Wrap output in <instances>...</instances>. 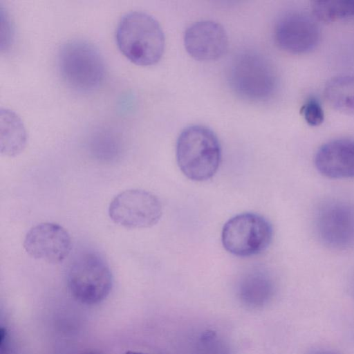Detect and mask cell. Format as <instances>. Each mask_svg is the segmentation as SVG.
<instances>
[{"label":"cell","mask_w":354,"mask_h":354,"mask_svg":"<svg viewBox=\"0 0 354 354\" xmlns=\"http://www.w3.org/2000/svg\"><path fill=\"white\" fill-rule=\"evenodd\" d=\"M115 38L121 53L137 65H153L162 56L163 31L158 22L146 12L125 14L118 23Z\"/></svg>","instance_id":"6da1fadb"},{"label":"cell","mask_w":354,"mask_h":354,"mask_svg":"<svg viewBox=\"0 0 354 354\" xmlns=\"http://www.w3.org/2000/svg\"><path fill=\"white\" fill-rule=\"evenodd\" d=\"M57 68L64 83L73 91L91 93L102 83L106 72L102 55L83 39L65 42L57 54Z\"/></svg>","instance_id":"7a4b0ae2"},{"label":"cell","mask_w":354,"mask_h":354,"mask_svg":"<svg viewBox=\"0 0 354 354\" xmlns=\"http://www.w3.org/2000/svg\"><path fill=\"white\" fill-rule=\"evenodd\" d=\"M221 158L219 141L208 127L194 124L185 128L176 144L179 168L189 179L205 181L217 171Z\"/></svg>","instance_id":"3957f363"},{"label":"cell","mask_w":354,"mask_h":354,"mask_svg":"<svg viewBox=\"0 0 354 354\" xmlns=\"http://www.w3.org/2000/svg\"><path fill=\"white\" fill-rule=\"evenodd\" d=\"M234 91L247 100L263 102L275 93L278 80L272 64L261 55L240 54L234 60L230 73Z\"/></svg>","instance_id":"277c9868"},{"label":"cell","mask_w":354,"mask_h":354,"mask_svg":"<svg viewBox=\"0 0 354 354\" xmlns=\"http://www.w3.org/2000/svg\"><path fill=\"white\" fill-rule=\"evenodd\" d=\"M68 289L79 301L95 304L111 292L113 277L108 263L95 252H86L71 263L67 276Z\"/></svg>","instance_id":"5b68a950"},{"label":"cell","mask_w":354,"mask_h":354,"mask_svg":"<svg viewBox=\"0 0 354 354\" xmlns=\"http://www.w3.org/2000/svg\"><path fill=\"white\" fill-rule=\"evenodd\" d=\"M272 236V227L266 218L258 214L245 212L233 216L225 223L221 239L230 253L250 257L266 250Z\"/></svg>","instance_id":"8992f818"},{"label":"cell","mask_w":354,"mask_h":354,"mask_svg":"<svg viewBox=\"0 0 354 354\" xmlns=\"http://www.w3.org/2000/svg\"><path fill=\"white\" fill-rule=\"evenodd\" d=\"M314 228L321 243L330 249L354 247V205L339 199L322 202L314 214Z\"/></svg>","instance_id":"52a82bcc"},{"label":"cell","mask_w":354,"mask_h":354,"mask_svg":"<svg viewBox=\"0 0 354 354\" xmlns=\"http://www.w3.org/2000/svg\"><path fill=\"white\" fill-rule=\"evenodd\" d=\"M162 213L159 199L152 193L131 189L117 194L109 207L110 218L129 229L149 227L156 224Z\"/></svg>","instance_id":"ba28073f"},{"label":"cell","mask_w":354,"mask_h":354,"mask_svg":"<svg viewBox=\"0 0 354 354\" xmlns=\"http://www.w3.org/2000/svg\"><path fill=\"white\" fill-rule=\"evenodd\" d=\"M278 46L292 54H304L314 50L320 40V29L306 13L292 10L277 20L274 31Z\"/></svg>","instance_id":"9c48e42d"},{"label":"cell","mask_w":354,"mask_h":354,"mask_svg":"<svg viewBox=\"0 0 354 354\" xmlns=\"http://www.w3.org/2000/svg\"><path fill=\"white\" fill-rule=\"evenodd\" d=\"M26 252L32 258L50 263L62 262L69 254L71 240L62 226L41 223L31 227L24 240Z\"/></svg>","instance_id":"30bf717a"},{"label":"cell","mask_w":354,"mask_h":354,"mask_svg":"<svg viewBox=\"0 0 354 354\" xmlns=\"http://www.w3.org/2000/svg\"><path fill=\"white\" fill-rule=\"evenodd\" d=\"M184 45L194 59L208 62L222 57L227 51L228 37L218 23L202 20L190 25L184 33Z\"/></svg>","instance_id":"8fae6325"},{"label":"cell","mask_w":354,"mask_h":354,"mask_svg":"<svg viewBox=\"0 0 354 354\" xmlns=\"http://www.w3.org/2000/svg\"><path fill=\"white\" fill-rule=\"evenodd\" d=\"M315 166L328 178H354V140L338 138L322 145L314 158Z\"/></svg>","instance_id":"7c38bea8"},{"label":"cell","mask_w":354,"mask_h":354,"mask_svg":"<svg viewBox=\"0 0 354 354\" xmlns=\"http://www.w3.org/2000/svg\"><path fill=\"white\" fill-rule=\"evenodd\" d=\"M27 142V133L20 118L7 109L0 110V152L14 157L21 153Z\"/></svg>","instance_id":"4fadbf2b"},{"label":"cell","mask_w":354,"mask_h":354,"mask_svg":"<svg viewBox=\"0 0 354 354\" xmlns=\"http://www.w3.org/2000/svg\"><path fill=\"white\" fill-rule=\"evenodd\" d=\"M324 95L328 104L336 111L354 115V75L333 77L326 84Z\"/></svg>","instance_id":"5bb4252c"},{"label":"cell","mask_w":354,"mask_h":354,"mask_svg":"<svg viewBox=\"0 0 354 354\" xmlns=\"http://www.w3.org/2000/svg\"><path fill=\"white\" fill-rule=\"evenodd\" d=\"M317 19L324 22L354 19V0H319L312 3Z\"/></svg>","instance_id":"9a60e30c"},{"label":"cell","mask_w":354,"mask_h":354,"mask_svg":"<svg viewBox=\"0 0 354 354\" xmlns=\"http://www.w3.org/2000/svg\"><path fill=\"white\" fill-rule=\"evenodd\" d=\"M301 112L306 122L312 127L321 124L324 120V113L319 101L310 97L303 104Z\"/></svg>","instance_id":"2e32d148"},{"label":"cell","mask_w":354,"mask_h":354,"mask_svg":"<svg viewBox=\"0 0 354 354\" xmlns=\"http://www.w3.org/2000/svg\"><path fill=\"white\" fill-rule=\"evenodd\" d=\"M309 354H337L333 352L326 350H315L311 351Z\"/></svg>","instance_id":"e0dca14e"},{"label":"cell","mask_w":354,"mask_h":354,"mask_svg":"<svg viewBox=\"0 0 354 354\" xmlns=\"http://www.w3.org/2000/svg\"><path fill=\"white\" fill-rule=\"evenodd\" d=\"M124 354H145V353H138V352H134V351H128V352H127Z\"/></svg>","instance_id":"ac0fdd59"},{"label":"cell","mask_w":354,"mask_h":354,"mask_svg":"<svg viewBox=\"0 0 354 354\" xmlns=\"http://www.w3.org/2000/svg\"><path fill=\"white\" fill-rule=\"evenodd\" d=\"M85 354H95L94 353H85Z\"/></svg>","instance_id":"d6986e66"}]
</instances>
